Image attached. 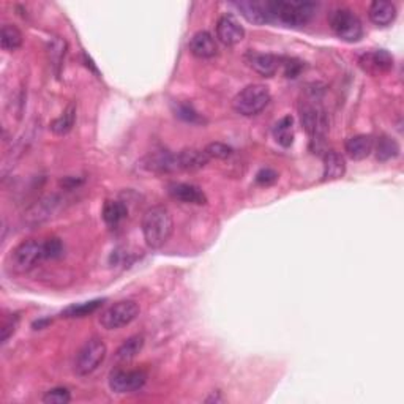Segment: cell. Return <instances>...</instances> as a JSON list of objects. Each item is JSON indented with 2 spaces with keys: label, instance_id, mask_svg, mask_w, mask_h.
<instances>
[{
  "label": "cell",
  "instance_id": "8",
  "mask_svg": "<svg viewBox=\"0 0 404 404\" xmlns=\"http://www.w3.org/2000/svg\"><path fill=\"white\" fill-rule=\"evenodd\" d=\"M43 258V242L24 240L11 251V264L18 272H27L33 265L42 261Z\"/></svg>",
  "mask_w": 404,
  "mask_h": 404
},
{
  "label": "cell",
  "instance_id": "6",
  "mask_svg": "<svg viewBox=\"0 0 404 404\" xmlns=\"http://www.w3.org/2000/svg\"><path fill=\"white\" fill-rule=\"evenodd\" d=\"M108 348L101 338H90L78 351L74 359V373L78 376H89L106 359Z\"/></svg>",
  "mask_w": 404,
  "mask_h": 404
},
{
  "label": "cell",
  "instance_id": "25",
  "mask_svg": "<svg viewBox=\"0 0 404 404\" xmlns=\"http://www.w3.org/2000/svg\"><path fill=\"white\" fill-rule=\"evenodd\" d=\"M144 348V337L142 335H135L120 344V348L115 352V359L119 362H130L140 354Z\"/></svg>",
  "mask_w": 404,
  "mask_h": 404
},
{
  "label": "cell",
  "instance_id": "3",
  "mask_svg": "<svg viewBox=\"0 0 404 404\" xmlns=\"http://www.w3.org/2000/svg\"><path fill=\"white\" fill-rule=\"evenodd\" d=\"M300 120L305 131L311 136V142H322L328 131V120L324 108L319 105V96L316 90L311 92V100H305L300 103Z\"/></svg>",
  "mask_w": 404,
  "mask_h": 404
},
{
  "label": "cell",
  "instance_id": "22",
  "mask_svg": "<svg viewBox=\"0 0 404 404\" xmlns=\"http://www.w3.org/2000/svg\"><path fill=\"white\" fill-rule=\"evenodd\" d=\"M74 122H76V105L70 103L60 117H57L51 122V131L57 136H65L73 130Z\"/></svg>",
  "mask_w": 404,
  "mask_h": 404
},
{
  "label": "cell",
  "instance_id": "29",
  "mask_svg": "<svg viewBox=\"0 0 404 404\" xmlns=\"http://www.w3.org/2000/svg\"><path fill=\"white\" fill-rule=\"evenodd\" d=\"M65 51H67V43L63 42L60 38H54L53 42L49 44V60L51 65H53L56 74L60 73L62 63H63V57H65Z\"/></svg>",
  "mask_w": 404,
  "mask_h": 404
},
{
  "label": "cell",
  "instance_id": "34",
  "mask_svg": "<svg viewBox=\"0 0 404 404\" xmlns=\"http://www.w3.org/2000/svg\"><path fill=\"white\" fill-rule=\"evenodd\" d=\"M176 115L177 117H180L185 122H190V124H196V122H201V117L199 114L194 111L192 106L188 105H178L176 108Z\"/></svg>",
  "mask_w": 404,
  "mask_h": 404
},
{
  "label": "cell",
  "instance_id": "5",
  "mask_svg": "<svg viewBox=\"0 0 404 404\" xmlns=\"http://www.w3.org/2000/svg\"><path fill=\"white\" fill-rule=\"evenodd\" d=\"M330 28L343 42L357 43L363 37V26L354 11L349 8H337L328 16Z\"/></svg>",
  "mask_w": 404,
  "mask_h": 404
},
{
  "label": "cell",
  "instance_id": "33",
  "mask_svg": "<svg viewBox=\"0 0 404 404\" xmlns=\"http://www.w3.org/2000/svg\"><path fill=\"white\" fill-rule=\"evenodd\" d=\"M16 327H18V316L11 314L10 317H5L2 321V327H0V332H2V343L8 342V338L16 332Z\"/></svg>",
  "mask_w": 404,
  "mask_h": 404
},
{
  "label": "cell",
  "instance_id": "31",
  "mask_svg": "<svg viewBox=\"0 0 404 404\" xmlns=\"http://www.w3.org/2000/svg\"><path fill=\"white\" fill-rule=\"evenodd\" d=\"M65 246H63L62 240L57 237H51L43 242V258L44 259H59L63 256Z\"/></svg>",
  "mask_w": 404,
  "mask_h": 404
},
{
  "label": "cell",
  "instance_id": "4",
  "mask_svg": "<svg viewBox=\"0 0 404 404\" xmlns=\"http://www.w3.org/2000/svg\"><path fill=\"white\" fill-rule=\"evenodd\" d=\"M270 90L262 84H251L242 89L233 100L234 111L244 115V117H253L262 112L270 103Z\"/></svg>",
  "mask_w": 404,
  "mask_h": 404
},
{
  "label": "cell",
  "instance_id": "16",
  "mask_svg": "<svg viewBox=\"0 0 404 404\" xmlns=\"http://www.w3.org/2000/svg\"><path fill=\"white\" fill-rule=\"evenodd\" d=\"M144 167L152 172H158V174H171V172L180 171L178 169L177 153L166 152V150L149 155L144 160Z\"/></svg>",
  "mask_w": 404,
  "mask_h": 404
},
{
  "label": "cell",
  "instance_id": "7",
  "mask_svg": "<svg viewBox=\"0 0 404 404\" xmlns=\"http://www.w3.org/2000/svg\"><path fill=\"white\" fill-rule=\"evenodd\" d=\"M140 314V305L133 300H122L114 303L100 316V324L106 330H119L125 326L131 324Z\"/></svg>",
  "mask_w": 404,
  "mask_h": 404
},
{
  "label": "cell",
  "instance_id": "13",
  "mask_svg": "<svg viewBox=\"0 0 404 404\" xmlns=\"http://www.w3.org/2000/svg\"><path fill=\"white\" fill-rule=\"evenodd\" d=\"M360 67L369 74H380L392 70L394 67V57H392L387 51L379 49L373 51V53L363 54L360 57Z\"/></svg>",
  "mask_w": 404,
  "mask_h": 404
},
{
  "label": "cell",
  "instance_id": "32",
  "mask_svg": "<svg viewBox=\"0 0 404 404\" xmlns=\"http://www.w3.org/2000/svg\"><path fill=\"white\" fill-rule=\"evenodd\" d=\"M204 150H205V153L209 155L210 160L212 158L226 160V158L230 157V155H233V149H230L229 146H226V144H223V142H212Z\"/></svg>",
  "mask_w": 404,
  "mask_h": 404
},
{
  "label": "cell",
  "instance_id": "12",
  "mask_svg": "<svg viewBox=\"0 0 404 404\" xmlns=\"http://www.w3.org/2000/svg\"><path fill=\"white\" fill-rule=\"evenodd\" d=\"M167 193L171 198L183 202V204H196L204 205L207 204V196L199 187L192 183H171L167 187Z\"/></svg>",
  "mask_w": 404,
  "mask_h": 404
},
{
  "label": "cell",
  "instance_id": "28",
  "mask_svg": "<svg viewBox=\"0 0 404 404\" xmlns=\"http://www.w3.org/2000/svg\"><path fill=\"white\" fill-rule=\"evenodd\" d=\"M103 305V300H90V302L70 305V307L62 311V317H84L100 308Z\"/></svg>",
  "mask_w": 404,
  "mask_h": 404
},
{
  "label": "cell",
  "instance_id": "14",
  "mask_svg": "<svg viewBox=\"0 0 404 404\" xmlns=\"http://www.w3.org/2000/svg\"><path fill=\"white\" fill-rule=\"evenodd\" d=\"M233 5L240 11L242 16H245L246 21L253 22V24L262 26L270 22L267 2H259V0H240V2H234Z\"/></svg>",
  "mask_w": 404,
  "mask_h": 404
},
{
  "label": "cell",
  "instance_id": "17",
  "mask_svg": "<svg viewBox=\"0 0 404 404\" xmlns=\"http://www.w3.org/2000/svg\"><path fill=\"white\" fill-rule=\"evenodd\" d=\"M346 153L351 160L360 161L368 158L374 149V140L369 135H355L344 144Z\"/></svg>",
  "mask_w": 404,
  "mask_h": 404
},
{
  "label": "cell",
  "instance_id": "35",
  "mask_svg": "<svg viewBox=\"0 0 404 404\" xmlns=\"http://www.w3.org/2000/svg\"><path fill=\"white\" fill-rule=\"evenodd\" d=\"M281 65H283V68H285L286 78H297L303 68V63L297 59L281 60Z\"/></svg>",
  "mask_w": 404,
  "mask_h": 404
},
{
  "label": "cell",
  "instance_id": "23",
  "mask_svg": "<svg viewBox=\"0 0 404 404\" xmlns=\"http://www.w3.org/2000/svg\"><path fill=\"white\" fill-rule=\"evenodd\" d=\"M57 207H59V199L56 196H49V198L40 201L37 205H33L27 218L32 220V223H42L43 220L51 218V213H54Z\"/></svg>",
  "mask_w": 404,
  "mask_h": 404
},
{
  "label": "cell",
  "instance_id": "36",
  "mask_svg": "<svg viewBox=\"0 0 404 404\" xmlns=\"http://www.w3.org/2000/svg\"><path fill=\"white\" fill-rule=\"evenodd\" d=\"M276 180H278V174H276L273 169H269V167H265V169H261L258 172V176H256V182L259 185H264V187L273 185Z\"/></svg>",
  "mask_w": 404,
  "mask_h": 404
},
{
  "label": "cell",
  "instance_id": "1",
  "mask_svg": "<svg viewBox=\"0 0 404 404\" xmlns=\"http://www.w3.org/2000/svg\"><path fill=\"white\" fill-rule=\"evenodd\" d=\"M270 22H280L287 27H303L313 19L317 3L308 0H267Z\"/></svg>",
  "mask_w": 404,
  "mask_h": 404
},
{
  "label": "cell",
  "instance_id": "18",
  "mask_svg": "<svg viewBox=\"0 0 404 404\" xmlns=\"http://www.w3.org/2000/svg\"><path fill=\"white\" fill-rule=\"evenodd\" d=\"M368 16L373 24L379 27H387L396 19V7L395 3L385 2V0H376L369 5Z\"/></svg>",
  "mask_w": 404,
  "mask_h": 404
},
{
  "label": "cell",
  "instance_id": "30",
  "mask_svg": "<svg viewBox=\"0 0 404 404\" xmlns=\"http://www.w3.org/2000/svg\"><path fill=\"white\" fill-rule=\"evenodd\" d=\"M71 401V394L68 392L65 387H56V389H51L49 392H46V395L43 396V403L46 404H67Z\"/></svg>",
  "mask_w": 404,
  "mask_h": 404
},
{
  "label": "cell",
  "instance_id": "20",
  "mask_svg": "<svg viewBox=\"0 0 404 404\" xmlns=\"http://www.w3.org/2000/svg\"><path fill=\"white\" fill-rule=\"evenodd\" d=\"M346 172V161L337 150H327L324 155V180H338Z\"/></svg>",
  "mask_w": 404,
  "mask_h": 404
},
{
  "label": "cell",
  "instance_id": "2",
  "mask_svg": "<svg viewBox=\"0 0 404 404\" xmlns=\"http://www.w3.org/2000/svg\"><path fill=\"white\" fill-rule=\"evenodd\" d=\"M174 230L171 212L163 205H153L142 217V235L149 248L160 250L167 244Z\"/></svg>",
  "mask_w": 404,
  "mask_h": 404
},
{
  "label": "cell",
  "instance_id": "26",
  "mask_svg": "<svg viewBox=\"0 0 404 404\" xmlns=\"http://www.w3.org/2000/svg\"><path fill=\"white\" fill-rule=\"evenodd\" d=\"M275 141L283 147H291L294 142V119L291 115H285L273 126Z\"/></svg>",
  "mask_w": 404,
  "mask_h": 404
},
{
  "label": "cell",
  "instance_id": "27",
  "mask_svg": "<svg viewBox=\"0 0 404 404\" xmlns=\"http://www.w3.org/2000/svg\"><path fill=\"white\" fill-rule=\"evenodd\" d=\"M0 43H2V49L7 53L18 51L22 44V33L19 28L13 24H5L0 32Z\"/></svg>",
  "mask_w": 404,
  "mask_h": 404
},
{
  "label": "cell",
  "instance_id": "11",
  "mask_svg": "<svg viewBox=\"0 0 404 404\" xmlns=\"http://www.w3.org/2000/svg\"><path fill=\"white\" fill-rule=\"evenodd\" d=\"M245 62L248 63V67L253 68L258 74H261L264 78H272L278 71V68L281 67V59L273 54H262V53H255V51H250L245 56Z\"/></svg>",
  "mask_w": 404,
  "mask_h": 404
},
{
  "label": "cell",
  "instance_id": "10",
  "mask_svg": "<svg viewBox=\"0 0 404 404\" xmlns=\"http://www.w3.org/2000/svg\"><path fill=\"white\" fill-rule=\"evenodd\" d=\"M217 38L224 46H235L245 38V28L230 15H223L217 22Z\"/></svg>",
  "mask_w": 404,
  "mask_h": 404
},
{
  "label": "cell",
  "instance_id": "24",
  "mask_svg": "<svg viewBox=\"0 0 404 404\" xmlns=\"http://www.w3.org/2000/svg\"><path fill=\"white\" fill-rule=\"evenodd\" d=\"M128 215V207L122 201H106L103 207V220L109 226H117Z\"/></svg>",
  "mask_w": 404,
  "mask_h": 404
},
{
  "label": "cell",
  "instance_id": "15",
  "mask_svg": "<svg viewBox=\"0 0 404 404\" xmlns=\"http://www.w3.org/2000/svg\"><path fill=\"white\" fill-rule=\"evenodd\" d=\"M190 53L198 59H212L218 53V46L212 33L201 31L196 32L190 40Z\"/></svg>",
  "mask_w": 404,
  "mask_h": 404
},
{
  "label": "cell",
  "instance_id": "19",
  "mask_svg": "<svg viewBox=\"0 0 404 404\" xmlns=\"http://www.w3.org/2000/svg\"><path fill=\"white\" fill-rule=\"evenodd\" d=\"M178 169L180 171H199L209 165V155L201 149H185L177 153Z\"/></svg>",
  "mask_w": 404,
  "mask_h": 404
},
{
  "label": "cell",
  "instance_id": "21",
  "mask_svg": "<svg viewBox=\"0 0 404 404\" xmlns=\"http://www.w3.org/2000/svg\"><path fill=\"white\" fill-rule=\"evenodd\" d=\"M373 150L376 152V158L379 161H382V163H385V161L395 160L398 155H400L401 147H400V144H398V141L394 140V137L382 135L376 141V144H374Z\"/></svg>",
  "mask_w": 404,
  "mask_h": 404
},
{
  "label": "cell",
  "instance_id": "9",
  "mask_svg": "<svg viewBox=\"0 0 404 404\" xmlns=\"http://www.w3.org/2000/svg\"><path fill=\"white\" fill-rule=\"evenodd\" d=\"M147 380V374L141 369H115L109 376V387L115 394H133L141 390Z\"/></svg>",
  "mask_w": 404,
  "mask_h": 404
}]
</instances>
